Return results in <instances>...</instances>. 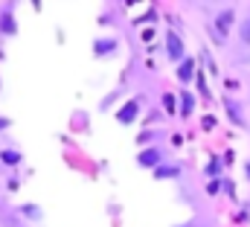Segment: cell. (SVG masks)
Masks as SVG:
<instances>
[{"label": "cell", "mask_w": 250, "mask_h": 227, "mask_svg": "<svg viewBox=\"0 0 250 227\" xmlns=\"http://www.w3.org/2000/svg\"><path fill=\"white\" fill-rule=\"evenodd\" d=\"M236 26H239V12H236L233 6H224V9H218V12H215L209 32H212V38H215L218 44H224V41H227V35H230Z\"/></svg>", "instance_id": "1"}, {"label": "cell", "mask_w": 250, "mask_h": 227, "mask_svg": "<svg viewBox=\"0 0 250 227\" xmlns=\"http://www.w3.org/2000/svg\"><path fill=\"white\" fill-rule=\"evenodd\" d=\"M163 50H166V58H169L172 64H181V61L189 56L187 44H184V38H181L178 29H166V35H163Z\"/></svg>", "instance_id": "2"}, {"label": "cell", "mask_w": 250, "mask_h": 227, "mask_svg": "<svg viewBox=\"0 0 250 227\" xmlns=\"http://www.w3.org/2000/svg\"><path fill=\"white\" fill-rule=\"evenodd\" d=\"M163 163V149H157V146H148V149H143V152H137V166L140 169H157Z\"/></svg>", "instance_id": "3"}, {"label": "cell", "mask_w": 250, "mask_h": 227, "mask_svg": "<svg viewBox=\"0 0 250 227\" xmlns=\"http://www.w3.org/2000/svg\"><path fill=\"white\" fill-rule=\"evenodd\" d=\"M117 50H120V41L114 35H99L93 41V56L96 58H111V56H117Z\"/></svg>", "instance_id": "4"}, {"label": "cell", "mask_w": 250, "mask_h": 227, "mask_svg": "<svg viewBox=\"0 0 250 227\" xmlns=\"http://www.w3.org/2000/svg\"><path fill=\"white\" fill-rule=\"evenodd\" d=\"M221 102H224L227 119H230L233 125H239V128H245V125H248V119H245V108H242V102H239V99H233V96H224Z\"/></svg>", "instance_id": "5"}, {"label": "cell", "mask_w": 250, "mask_h": 227, "mask_svg": "<svg viewBox=\"0 0 250 227\" xmlns=\"http://www.w3.org/2000/svg\"><path fill=\"white\" fill-rule=\"evenodd\" d=\"M195 76H198V64H195V58L192 56H187L181 64H175V79H178L181 85H189Z\"/></svg>", "instance_id": "6"}, {"label": "cell", "mask_w": 250, "mask_h": 227, "mask_svg": "<svg viewBox=\"0 0 250 227\" xmlns=\"http://www.w3.org/2000/svg\"><path fill=\"white\" fill-rule=\"evenodd\" d=\"M18 32V23H15V6L6 3L0 6V35H15Z\"/></svg>", "instance_id": "7"}, {"label": "cell", "mask_w": 250, "mask_h": 227, "mask_svg": "<svg viewBox=\"0 0 250 227\" xmlns=\"http://www.w3.org/2000/svg\"><path fill=\"white\" fill-rule=\"evenodd\" d=\"M140 108H143V105H140V99H128L123 108L117 111V122H120V125H131V122L140 116Z\"/></svg>", "instance_id": "8"}, {"label": "cell", "mask_w": 250, "mask_h": 227, "mask_svg": "<svg viewBox=\"0 0 250 227\" xmlns=\"http://www.w3.org/2000/svg\"><path fill=\"white\" fill-rule=\"evenodd\" d=\"M195 105H198V99H195V93L184 88V91L178 93V114H181L184 119H189V116L195 114Z\"/></svg>", "instance_id": "9"}, {"label": "cell", "mask_w": 250, "mask_h": 227, "mask_svg": "<svg viewBox=\"0 0 250 227\" xmlns=\"http://www.w3.org/2000/svg\"><path fill=\"white\" fill-rule=\"evenodd\" d=\"M221 172H224V160H221V158H209V160H207V166H204V175H207L209 181H215V178H224Z\"/></svg>", "instance_id": "10"}, {"label": "cell", "mask_w": 250, "mask_h": 227, "mask_svg": "<svg viewBox=\"0 0 250 227\" xmlns=\"http://www.w3.org/2000/svg\"><path fill=\"white\" fill-rule=\"evenodd\" d=\"M181 175V166L178 163H160L154 169V178H178Z\"/></svg>", "instance_id": "11"}, {"label": "cell", "mask_w": 250, "mask_h": 227, "mask_svg": "<svg viewBox=\"0 0 250 227\" xmlns=\"http://www.w3.org/2000/svg\"><path fill=\"white\" fill-rule=\"evenodd\" d=\"M0 160H3V163H9V166H21L23 155H21V152H15V149H3V152H0Z\"/></svg>", "instance_id": "12"}, {"label": "cell", "mask_w": 250, "mask_h": 227, "mask_svg": "<svg viewBox=\"0 0 250 227\" xmlns=\"http://www.w3.org/2000/svg\"><path fill=\"white\" fill-rule=\"evenodd\" d=\"M236 29H239V41H242L245 47H250V12L242 18V23H239Z\"/></svg>", "instance_id": "13"}, {"label": "cell", "mask_w": 250, "mask_h": 227, "mask_svg": "<svg viewBox=\"0 0 250 227\" xmlns=\"http://www.w3.org/2000/svg\"><path fill=\"white\" fill-rule=\"evenodd\" d=\"M18 213H23V216H26V219H32V222H38V219H41V210H38L35 204H23Z\"/></svg>", "instance_id": "14"}, {"label": "cell", "mask_w": 250, "mask_h": 227, "mask_svg": "<svg viewBox=\"0 0 250 227\" xmlns=\"http://www.w3.org/2000/svg\"><path fill=\"white\" fill-rule=\"evenodd\" d=\"M218 192H224V178H215L207 183V195H218Z\"/></svg>", "instance_id": "15"}, {"label": "cell", "mask_w": 250, "mask_h": 227, "mask_svg": "<svg viewBox=\"0 0 250 227\" xmlns=\"http://www.w3.org/2000/svg\"><path fill=\"white\" fill-rule=\"evenodd\" d=\"M163 105H166V111L169 114L178 111V99H175V93H163Z\"/></svg>", "instance_id": "16"}, {"label": "cell", "mask_w": 250, "mask_h": 227, "mask_svg": "<svg viewBox=\"0 0 250 227\" xmlns=\"http://www.w3.org/2000/svg\"><path fill=\"white\" fill-rule=\"evenodd\" d=\"M201 125H204V128H212V125H215V116H212V114H207V116H204V122H201Z\"/></svg>", "instance_id": "17"}, {"label": "cell", "mask_w": 250, "mask_h": 227, "mask_svg": "<svg viewBox=\"0 0 250 227\" xmlns=\"http://www.w3.org/2000/svg\"><path fill=\"white\" fill-rule=\"evenodd\" d=\"M245 178H248V181H250V160H248V163H245Z\"/></svg>", "instance_id": "18"}, {"label": "cell", "mask_w": 250, "mask_h": 227, "mask_svg": "<svg viewBox=\"0 0 250 227\" xmlns=\"http://www.w3.org/2000/svg\"><path fill=\"white\" fill-rule=\"evenodd\" d=\"M6 125H9V122H6V116H0V128H6Z\"/></svg>", "instance_id": "19"}, {"label": "cell", "mask_w": 250, "mask_h": 227, "mask_svg": "<svg viewBox=\"0 0 250 227\" xmlns=\"http://www.w3.org/2000/svg\"><path fill=\"white\" fill-rule=\"evenodd\" d=\"M175 227H195V225H192V222H187V225H175Z\"/></svg>", "instance_id": "20"}]
</instances>
